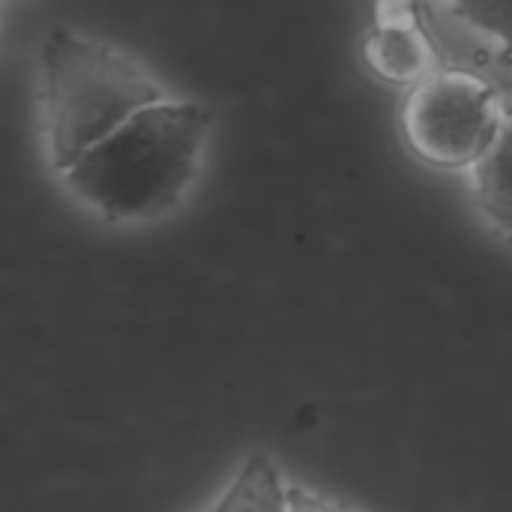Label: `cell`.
I'll use <instances>...</instances> for the list:
<instances>
[{
	"mask_svg": "<svg viewBox=\"0 0 512 512\" xmlns=\"http://www.w3.org/2000/svg\"><path fill=\"white\" fill-rule=\"evenodd\" d=\"M213 114L198 102L162 99L90 147L60 177L108 222H150L171 213L198 180Z\"/></svg>",
	"mask_w": 512,
	"mask_h": 512,
	"instance_id": "6da1fadb",
	"label": "cell"
},
{
	"mask_svg": "<svg viewBox=\"0 0 512 512\" xmlns=\"http://www.w3.org/2000/svg\"><path fill=\"white\" fill-rule=\"evenodd\" d=\"M39 75L45 147L60 174L129 117L168 99L126 51L72 30H54L42 42Z\"/></svg>",
	"mask_w": 512,
	"mask_h": 512,
	"instance_id": "7a4b0ae2",
	"label": "cell"
},
{
	"mask_svg": "<svg viewBox=\"0 0 512 512\" xmlns=\"http://www.w3.org/2000/svg\"><path fill=\"white\" fill-rule=\"evenodd\" d=\"M501 123L498 93L480 75L462 69L426 75L402 105L408 147L438 168H474L492 147Z\"/></svg>",
	"mask_w": 512,
	"mask_h": 512,
	"instance_id": "3957f363",
	"label": "cell"
},
{
	"mask_svg": "<svg viewBox=\"0 0 512 512\" xmlns=\"http://www.w3.org/2000/svg\"><path fill=\"white\" fill-rule=\"evenodd\" d=\"M213 512H294L291 483L267 453H252L213 501Z\"/></svg>",
	"mask_w": 512,
	"mask_h": 512,
	"instance_id": "277c9868",
	"label": "cell"
},
{
	"mask_svg": "<svg viewBox=\"0 0 512 512\" xmlns=\"http://www.w3.org/2000/svg\"><path fill=\"white\" fill-rule=\"evenodd\" d=\"M474 192L489 222L512 237V111L504 114L492 147L474 165Z\"/></svg>",
	"mask_w": 512,
	"mask_h": 512,
	"instance_id": "5b68a950",
	"label": "cell"
},
{
	"mask_svg": "<svg viewBox=\"0 0 512 512\" xmlns=\"http://www.w3.org/2000/svg\"><path fill=\"white\" fill-rule=\"evenodd\" d=\"M366 57L372 69L387 81H423L429 66L426 42L411 24L399 21H387L372 33Z\"/></svg>",
	"mask_w": 512,
	"mask_h": 512,
	"instance_id": "8992f818",
	"label": "cell"
},
{
	"mask_svg": "<svg viewBox=\"0 0 512 512\" xmlns=\"http://www.w3.org/2000/svg\"><path fill=\"white\" fill-rule=\"evenodd\" d=\"M453 9L471 27L492 36L512 60V0H453Z\"/></svg>",
	"mask_w": 512,
	"mask_h": 512,
	"instance_id": "52a82bcc",
	"label": "cell"
},
{
	"mask_svg": "<svg viewBox=\"0 0 512 512\" xmlns=\"http://www.w3.org/2000/svg\"><path fill=\"white\" fill-rule=\"evenodd\" d=\"M291 507L294 512H360L324 492H315V489H306V486H294L291 483Z\"/></svg>",
	"mask_w": 512,
	"mask_h": 512,
	"instance_id": "ba28073f",
	"label": "cell"
},
{
	"mask_svg": "<svg viewBox=\"0 0 512 512\" xmlns=\"http://www.w3.org/2000/svg\"><path fill=\"white\" fill-rule=\"evenodd\" d=\"M207 512H213V510H207Z\"/></svg>",
	"mask_w": 512,
	"mask_h": 512,
	"instance_id": "9c48e42d",
	"label": "cell"
}]
</instances>
